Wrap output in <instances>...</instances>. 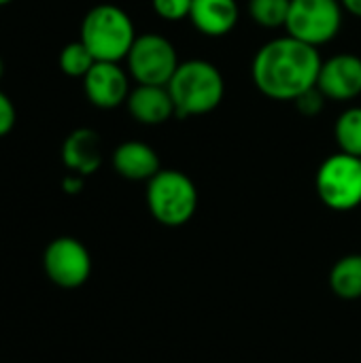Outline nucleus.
<instances>
[{
    "label": "nucleus",
    "instance_id": "nucleus-1",
    "mask_svg": "<svg viewBox=\"0 0 361 363\" xmlns=\"http://www.w3.org/2000/svg\"><path fill=\"white\" fill-rule=\"evenodd\" d=\"M317 47L294 36H283L266 43L253 60L255 87L274 100H296L313 89L321 70Z\"/></svg>",
    "mask_w": 361,
    "mask_h": 363
},
{
    "label": "nucleus",
    "instance_id": "nucleus-2",
    "mask_svg": "<svg viewBox=\"0 0 361 363\" xmlns=\"http://www.w3.org/2000/svg\"><path fill=\"white\" fill-rule=\"evenodd\" d=\"M177 117H194L215 111L226 94V83L217 66L204 60H189L179 64L170 83L166 85Z\"/></svg>",
    "mask_w": 361,
    "mask_h": 363
},
{
    "label": "nucleus",
    "instance_id": "nucleus-3",
    "mask_svg": "<svg viewBox=\"0 0 361 363\" xmlns=\"http://www.w3.org/2000/svg\"><path fill=\"white\" fill-rule=\"evenodd\" d=\"M96 57V62H119L128 57L136 34L128 13L115 4L94 6L81 23L79 38Z\"/></svg>",
    "mask_w": 361,
    "mask_h": 363
},
{
    "label": "nucleus",
    "instance_id": "nucleus-4",
    "mask_svg": "<svg viewBox=\"0 0 361 363\" xmlns=\"http://www.w3.org/2000/svg\"><path fill=\"white\" fill-rule=\"evenodd\" d=\"M147 206L155 221L168 228H179L196 213V185L179 170H160L147 185Z\"/></svg>",
    "mask_w": 361,
    "mask_h": 363
},
{
    "label": "nucleus",
    "instance_id": "nucleus-5",
    "mask_svg": "<svg viewBox=\"0 0 361 363\" xmlns=\"http://www.w3.org/2000/svg\"><path fill=\"white\" fill-rule=\"evenodd\" d=\"M317 194L332 211H353L361 204V160L349 153L328 157L317 172Z\"/></svg>",
    "mask_w": 361,
    "mask_h": 363
},
{
    "label": "nucleus",
    "instance_id": "nucleus-6",
    "mask_svg": "<svg viewBox=\"0 0 361 363\" xmlns=\"http://www.w3.org/2000/svg\"><path fill=\"white\" fill-rule=\"evenodd\" d=\"M340 0H291L285 28L289 36L313 47L326 45L340 32Z\"/></svg>",
    "mask_w": 361,
    "mask_h": 363
},
{
    "label": "nucleus",
    "instance_id": "nucleus-7",
    "mask_svg": "<svg viewBox=\"0 0 361 363\" xmlns=\"http://www.w3.org/2000/svg\"><path fill=\"white\" fill-rule=\"evenodd\" d=\"M126 60L138 85H168L179 68L174 45L160 34L136 36Z\"/></svg>",
    "mask_w": 361,
    "mask_h": 363
},
{
    "label": "nucleus",
    "instance_id": "nucleus-8",
    "mask_svg": "<svg viewBox=\"0 0 361 363\" xmlns=\"http://www.w3.org/2000/svg\"><path fill=\"white\" fill-rule=\"evenodd\" d=\"M43 268L55 287L77 289L85 285L91 274V255L81 240L60 236L47 245L43 253Z\"/></svg>",
    "mask_w": 361,
    "mask_h": 363
},
{
    "label": "nucleus",
    "instance_id": "nucleus-9",
    "mask_svg": "<svg viewBox=\"0 0 361 363\" xmlns=\"http://www.w3.org/2000/svg\"><path fill=\"white\" fill-rule=\"evenodd\" d=\"M83 87L89 102L98 108H115L130 96L128 74L117 62H96L83 77Z\"/></svg>",
    "mask_w": 361,
    "mask_h": 363
},
{
    "label": "nucleus",
    "instance_id": "nucleus-10",
    "mask_svg": "<svg viewBox=\"0 0 361 363\" xmlns=\"http://www.w3.org/2000/svg\"><path fill=\"white\" fill-rule=\"evenodd\" d=\"M317 87L332 100L357 98L361 94V60L351 53L330 57L321 64Z\"/></svg>",
    "mask_w": 361,
    "mask_h": 363
},
{
    "label": "nucleus",
    "instance_id": "nucleus-11",
    "mask_svg": "<svg viewBox=\"0 0 361 363\" xmlns=\"http://www.w3.org/2000/svg\"><path fill=\"white\" fill-rule=\"evenodd\" d=\"M62 162L79 177L94 174L102 164V140L98 132L89 128L70 132L62 143Z\"/></svg>",
    "mask_w": 361,
    "mask_h": 363
},
{
    "label": "nucleus",
    "instance_id": "nucleus-12",
    "mask_svg": "<svg viewBox=\"0 0 361 363\" xmlns=\"http://www.w3.org/2000/svg\"><path fill=\"white\" fill-rule=\"evenodd\" d=\"M126 102L130 115L145 125H160L177 115L172 96L166 85H138L130 91Z\"/></svg>",
    "mask_w": 361,
    "mask_h": 363
},
{
    "label": "nucleus",
    "instance_id": "nucleus-13",
    "mask_svg": "<svg viewBox=\"0 0 361 363\" xmlns=\"http://www.w3.org/2000/svg\"><path fill=\"white\" fill-rule=\"evenodd\" d=\"M113 166L123 179L151 181L160 172V157L149 145L138 140H128L115 149Z\"/></svg>",
    "mask_w": 361,
    "mask_h": 363
},
{
    "label": "nucleus",
    "instance_id": "nucleus-14",
    "mask_svg": "<svg viewBox=\"0 0 361 363\" xmlns=\"http://www.w3.org/2000/svg\"><path fill=\"white\" fill-rule=\"evenodd\" d=\"M189 19L206 36H223L238 21L236 0H194Z\"/></svg>",
    "mask_w": 361,
    "mask_h": 363
},
{
    "label": "nucleus",
    "instance_id": "nucleus-15",
    "mask_svg": "<svg viewBox=\"0 0 361 363\" xmlns=\"http://www.w3.org/2000/svg\"><path fill=\"white\" fill-rule=\"evenodd\" d=\"M330 287L340 300H360L361 255H347L334 264L330 272Z\"/></svg>",
    "mask_w": 361,
    "mask_h": 363
},
{
    "label": "nucleus",
    "instance_id": "nucleus-16",
    "mask_svg": "<svg viewBox=\"0 0 361 363\" xmlns=\"http://www.w3.org/2000/svg\"><path fill=\"white\" fill-rule=\"evenodd\" d=\"M334 134L343 153L361 157V108L355 106L345 111L336 121Z\"/></svg>",
    "mask_w": 361,
    "mask_h": 363
},
{
    "label": "nucleus",
    "instance_id": "nucleus-17",
    "mask_svg": "<svg viewBox=\"0 0 361 363\" xmlns=\"http://www.w3.org/2000/svg\"><path fill=\"white\" fill-rule=\"evenodd\" d=\"M94 64H96V57L91 55V51L81 40L68 43L60 53L62 72L68 77H74V79H83L91 70Z\"/></svg>",
    "mask_w": 361,
    "mask_h": 363
},
{
    "label": "nucleus",
    "instance_id": "nucleus-18",
    "mask_svg": "<svg viewBox=\"0 0 361 363\" xmlns=\"http://www.w3.org/2000/svg\"><path fill=\"white\" fill-rule=\"evenodd\" d=\"M291 0H249V13L253 21L264 28L285 26Z\"/></svg>",
    "mask_w": 361,
    "mask_h": 363
},
{
    "label": "nucleus",
    "instance_id": "nucleus-19",
    "mask_svg": "<svg viewBox=\"0 0 361 363\" xmlns=\"http://www.w3.org/2000/svg\"><path fill=\"white\" fill-rule=\"evenodd\" d=\"M194 0H153L155 13L166 21H181L189 17Z\"/></svg>",
    "mask_w": 361,
    "mask_h": 363
},
{
    "label": "nucleus",
    "instance_id": "nucleus-20",
    "mask_svg": "<svg viewBox=\"0 0 361 363\" xmlns=\"http://www.w3.org/2000/svg\"><path fill=\"white\" fill-rule=\"evenodd\" d=\"M323 91L315 85L313 89H309V91H304L302 96H298L294 102L298 104V108H300V113H304V115H317L321 108H323Z\"/></svg>",
    "mask_w": 361,
    "mask_h": 363
},
{
    "label": "nucleus",
    "instance_id": "nucleus-21",
    "mask_svg": "<svg viewBox=\"0 0 361 363\" xmlns=\"http://www.w3.org/2000/svg\"><path fill=\"white\" fill-rule=\"evenodd\" d=\"M15 119H17V115H15V106H13L11 98L4 91H0V138L13 130Z\"/></svg>",
    "mask_w": 361,
    "mask_h": 363
},
{
    "label": "nucleus",
    "instance_id": "nucleus-22",
    "mask_svg": "<svg viewBox=\"0 0 361 363\" xmlns=\"http://www.w3.org/2000/svg\"><path fill=\"white\" fill-rule=\"evenodd\" d=\"M62 187H64L66 194H79L81 187H83V177H79V174L66 177V179L62 181Z\"/></svg>",
    "mask_w": 361,
    "mask_h": 363
},
{
    "label": "nucleus",
    "instance_id": "nucleus-23",
    "mask_svg": "<svg viewBox=\"0 0 361 363\" xmlns=\"http://www.w3.org/2000/svg\"><path fill=\"white\" fill-rule=\"evenodd\" d=\"M340 2L349 13H353L355 17H361V0H340Z\"/></svg>",
    "mask_w": 361,
    "mask_h": 363
},
{
    "label": "nucleus",
    "instance_id": "nucleus-24",
    "mask_svg": "<svg viewBox=\"0 0 361 363\" xmlns=\"http://www.w3.org/2000/svg\"><path fill=\"white\" fill-rule=\"evenodd\" d=\"M2 72H4V64H2V60H0V79H2Z\"/></svg>",
    "mask_w": 361,
    "mask_h": 363
},
{
    "label": "nucleus",
    "instance_id": "nucleus-25",
    "mask_svg": "<svg viewBox=\"0 0 361 363\" xmlns=\"http://www.w3.org/2000/svg\"><path fill=\"white\" fill-rule=\"evenodd\" d=\"M13 0H0V6H4V4H11Z\"/></svg>",
    "mask_w": 361,
    "mask_h": 363
},
{
    "label": "nucleus",
    "instance_id": "nucleus-26",
    "mask_svg": "<svg viewBox=\"0 0 361 363\" xmlns=\"http://www.w3.org/2000/svg\"><path fill=\"white\" fill-rule=\"evenodd\" d=\"M360 160H361V157H360Z\"/></svg>",
    "mask_w": 361,
    "mask_h": 363
}]
</instances>
